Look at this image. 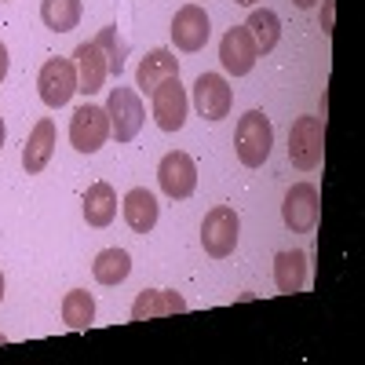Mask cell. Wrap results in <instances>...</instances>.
Segmentation results:
<instances>
[{"label":"cell","instance_id":"cell-25","mask_svg":"<svg viewBox=\"0 0 365 365\" xmlns=\"http://www.w3.org/2000/svg\"><path fill=\"white\" fill-rule=\"evenodd\" d=\"M8 77V48H4V41H0V81Z\"/></svg>","mask_w":365,"mask_h":365},{"label":"cell","instance_id":"cell-21","mask_svg":"<svg viewBox=\"0 0 365 365\" xmlns=\"http://www.w3.org/2000/svg\"><path fill=\"white\" fill-rule=\"evenodd\" d=\"M91 274H96L99 285H120L132 274V256L125 249H103L91 263Z\"/></svg>","mask_w":365,"mask_h":365},{"label":"cell","instance_id":"cell-14","mask_svg":"<svg viewBox=\"0 0 365 365\" xmlns=\"http://www.w3.org/2000/svg\"><path fill=\"white\" fill-rule=\"evenodd\" d=\"M51 154H55V120L51 117H41L37 125H34V132H29L26 146H22V168L29 175H37V172L48 168Z\"/></svg>","mask_w":365,"mask_h":365},{"label":"cell","instance_id":"cell-13","mask_svg":"<svg viewBox=\"0 0 365 365\" xmlns=\"http://www.w3.org/2000/svg\"><path fill=\"white\" fill-rule=\"evenodd\" d=\"M73 70H77V91H84V96H96V91H103V81H106V55L99 51V44H77L73 51Z\"/></svg>","mask_w":365,"mask_h":365},{"label":"cell","instance_id":"cell-20","mask_svg":"<svg viewBox=\"0 0 365 365\" xmlns=\"http://www.w3.org/2000/svg\"><path fill=\"white\" fill-rule=\"evenodd\" d=\"M245 29H249V37L256 41V51H263V55L274 51V48H278V41H282V19L274 15L270 8H256L249 15Z\"/></svg>","mask_w":365,"mask_h":365},{"label":"cell","instance_id":"cell-19","mask_svg":"<svg viewBox=\"0 0 365 365\" xmlns=\"http://www.w3.org/2000/svg\"><path fill=\"white\" fill-rule=\"evenodd\" d=\"M117 216V190L110 182H91L84 190V220L88 227H110Z\"/></svg>","mask_w":365,"mask_h":365},{"label":"cell","instance_id":"cell-18","mask_svg":"<svg viewBox=\"0 0 365 365\" xmlns=\"http://www.w3.org/2000/svg\"><path fill=\"white\" fill-rule=\"evenodd\" d=\"M120 212H125V223H128L135 234H150V230L158 227V197L150 194V190H143V187H135V190L125 194V205H120Z\"/></svg>","mask_w":365,"mask_h":365},{"label":"cell","instance_id":"cell-26","mask_svg":"<svg viewBox=\"0 0 365 365\" xmlns=\"http://www.w3.org/2000/svg\"><path fill=\"white\" fill-rule=\"evenodd\" d=\"M292 4H296V8H311V4H314V0H292Z\"/></svg>","mask_w":365,"mask_h":365},{"label":"cell","instance_id":"cell-22","mask_svg":"<svg viewBox=\"0 0 365 365\" xmlns=\"http://www.w3.org/2000/svg\"><path fill=\"white\" fill-rule=\"evenodd\" d=\"M81 0H41V19L55 34H70L81 22Z\"/></svg>","mask_w":365,"mask_h":365},{"label":"cell","instance_id":"cell-27","mask_svg":"<svg viewBox=\"0 0 365 365\" xmlns=\"http://www.w3.org/2000/svg\"><path fill=\"white\" fill-rule=\"evenodd\" d=\"M0 150H4V117H0Z\"/></svg>","mask_w":365,"mask_h":365},{"label":"cell","instance_id":"cell-12","mask_svg":"<svg viewBox=\"0 0 365 365\" xmlns=\"http://www.w3.org/2000/svg\"><path fill=\"white\" fill-rule=\"evenodd\" d=\"M282 220L292 234H307L318 223V190L311 187V182L289 187V194L282 201Z\"/></svg>","mask_w":365,"mask_h":365},{"label":"cell","instance_id":"cell-24","mask_svg":"<svg viewBox=\"0 0 365 365\" xmlns=\"http://www.w3.org/2000/svg\"><path fill=\"white\" fill-rule=\"evenodd\" d=\"M96 44H99V51L106 55V70H110L113 77H120V73H125V58H128V41H125V37L117 34V26H106V29H99Z\"/></svg>","mask_w":365,"mask_h":365},{"label":"cell","instance_id":"cell-9","mask_svg":"<svg viewBox=\"0 0 365 365\" xmlns=\"http://www.w3.org/2000/svg\"><path fill=\"white\" fill-rule=\"evenodd\" d=\"M256 55H259V51H256V41L249 37L245 26H230L227 34H223V41H220V63H223V70H227L230 77L252 73Z\"/></svg>","mask_w":365,"mask_h":365},{"label":"cell","instance_id":"cell-10","mask_svg":"<svg viewBox=\"0 0 365 365\" xmlns=\"http://www.w3.org/2000/svg\"><path fill=\"white\" fill-rule=\"evenodd\" d=\"M212 37V22L205 15V8L197 4H182L172 19V41L179 51H201Z\"/></svg>","mask_w":365,"mask_h":365},{"label":"cell","instance_id":"cell-4","mask_svg":"<svg viewBox=\"0 0 365 365\" xmlns=\"http://www.w3.org/2000/svg\"><path fill=\"white\" fill-rule=\"evenodd\" d=\"M237 230H241V220H237V212L227 208V205H216L205 216L201 223V245L212 259H227L237 245Z\"/></svg>","mask_w":365,"mask_h":365},{"label":"cell","instance_id":"cell-2","mask_svg":"<svg viewBox=\"0 0 365 365\" xmlns=\"http://www.w3.org/2000/svg\"><path fill=\"white\" fill-rule=\"evenodd\" d=\"M325 154V120L322 117H296L289 128V161L299 172H311L322 165Z\"/></svg>","mask_w":365,"mask_h":365},{"label":"cell","instance_id":"cell-15","mask_svg":"<svg viewBox=\"0 0 365 365\" xmlns=\"http://www.w3.org/2000/svg\"><path fill=\"white\" fill-rule=\"evenodd\" d=\"M187 299L172 289H143L132 303V322H150V318H165V314H182Z\"/></svg>","mask_w":365,"mask_h":365},{"label":"cell","instance_id":"cell-23","mask_svg":"<svg viewBox=\"0 0 365 365\" xmlns=\"http://www.w3.org/2000/svg\"><path fill=\"white\" fill-rule=\"evenodd\" d=\"M63 322L70 329H88L91 322H96V299H91V292L84 289H70L66 299H63Z\"/></svg>","mask_w":365,"mask_h":365},{"label":"cell","instance_id":"cell-29","mask_svg":"<svg viewBox=\"0 0 365 365\" xmlns=\"http://www.w3.org/2000/svg\"><path fill=\"white\" fill-rule=\"evenodd\" d=\"M0 299H4V274H0Z\"/></svg>","mask_w":365,"mask_h":365},{"label":"cell","instance_id":"cell-1","mask_svg":"<svg viewBox=\"0 0 365 365\" xmlns=\"http://www.w3.org/2000/svg\"><path fill=\"white\" fill-rule=\"evenodd\" d=\"M234 146H237V161L241 165H245V168H259L270 158V146H274V125H270V117L259 113V110H249L245 117L237 120Z\"/></svg>","mask_w":365,"mask_h":365},{"label":"cell","instance_id":"cell-3","mask_svg":"<svg viewBox=\"0 0 365 365\" xmlns=\"http://www.w3.org/2000/svg\"><path fill=\"white\" fill-rule=\"evenodd\" d=\"M106 117H110V135L117 143H132L146 120L143 99L135 88H110V99H106Z\"/></svg>","mask_w":365,"mask_h":365},{"label":"cell","instance_id":"cell-28","mask_svg":"<svg viewBox=\"0 0 365 365\" xmlns=\"http://www.w3.org/2000/svg\"><path fill=\"white\" fill-rule=\"evenodd\" d=\"M234 4H245V8H252V4H256V0H234Z\"/></svg>","mask_w":365,"mask_h":365},{"label":"cell","instance_id":"cell-5","mask_svg":"<svg viewBox=\"0 0 365 365\" xmlns=\"http://www.w3.org/2000/svg\"><path fill=\"white\" fill-rule=\"evenodd\" d=\"M110 139V117H106V106H96V103H84L73 110V120H70V143L81 154H96V150Z\"/></svg>","mask_w":365,"mask_h":365},{"label":"cell","instance_id":"cell-8","mask_svg":"<svg viewBox=\"0 0 365 365\" xmlns=\"http://www.w3.org/2000/svg\"><path fill=\"white\" fill-rule=\"evenodd\" d=\"M154 120L161 132H179L187 125V88L179 77H168L154 88Z\"/></svg>","mask_w":365,"mask_h":365},{"label":"cell","instance_id":"cell-6","mask_svg":"<svg viewBox=\"0 0 365 365\" xmlns=\"http://www.w3.org/2000/svg\"><path fill=\"white\" fill-rule=\"evenodd\" d=\"M37 88H41V103L58 110L73 99L77 91V70H73V58H48L41 66V77H37Z\"/></svg>","mask_w":365,"mask_h":365},{"label":"cell","instance_id":"cell-7","mask_svg":"<svg viewBox=\"0 0 365 365\" xmlns=\"http://www.w3.org/2000/svg\"><path fill=\"white\" fill-rule=\"evenodd\" d=\"M158 182H161V190L172 201H187L197 190V165H194V158L182 154V150L165 154L161 165H158Z\"/></svg>","mask_w":365,"mask_h":365},{"label":"cell","instance_id":"cell-11","mask_svg":"<svg viewBox=\"0 0 365 365\" xmlns=\"http://www.w3.org/2000/svg\"><path fill=\"white\" fill-rule=\"evenodd\" d=\"M194 106L205 120H223L234 106V91L220 73H201L194 81Z\"/></svg>","mask_w":365,"mask_h":365},{"label":"cell","instance_id":"cell-16","mask_svg":"<svg viewBox=\"0 0 365 365\" xmlns=\"http://www.w3.org/2000/svg\"><path fill=\"white\" fill-rule=\"evenodd\" d=\"M168 77H179V58L168 51V48H154L146 51V58L139 63V73H135V88L146 91V96H154V88Z\"/></svg>","mask_w":365,"mask_h":365},{"label":"cell","instance_id":"cell-17","mask_svg":"<svg viewBox=\"0 0 365 365\" xmlns=\"http://www.w3.org/2000/svg\"><path fill=\"white\" fill-rule=\"evenodd\" d=\"M274 285H278V292H285V296L303 292V285H307V252L285 249V252L274 256Z\"/></svg>","mask_w":365,"mask_h":365}]
</instances>
